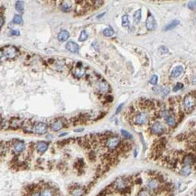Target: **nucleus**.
I'll use <instances>...</instances> for the list:
<instances>
[{
    "instance_id": "f257e3e1",
    "label": "nucleus",
    "mask_w": 196,
    "mask_h": 196,
    "mask_svg": "<svg viewBox=\"0 0 196 196\" xmlns=\"http://www.w3.org/2000/svg\"><path fill=\"white\" fill-rule=\"evenodd\" d=\"M184 105H185V108L186 109V110L191 111L196 105L195 97L193 94L186 95L185 97V100H184Z\"/></svg>"
},
{
    "instance_id": "f03ea898",
    "label": "nucleus",
    "mask_w": 196,
    "mask_h": 196,
    "mask_svg": "<svg viewBox=\"0 0 196 196\" xmlns=\"http://www.w3.org/2000/svg\"><path fill=\"white\" fill-rule=\"evenodd\" d=\"M148 121V114L147 112H139L134 119V122L137 125H144Z\"/></svg>"
},
{
    "instance_id": "7ed1b4c3",
    "label": "nucleus",
    "mask_w": 196,
    "mask_h": 196,
    "mask_svg": "<svg viewBox=\"0 0 196 196\" xmlns=\"http://www.w3.org/2000/svg\"><path fill=\"white\" fill-rule=\"evenodd\" d=\"M150 130L155 135H162L165 132V127L163 126V124L161 122L156 121L151 126Z\"/></svg>"
},
{
    "instance_id": "20e7f679",
    "label": "nucleus",
    "mask_w": 196,
    "mask_h": 196,
    "mask_svg": "<svg viewBox=\"0 0 196 196\" xmlns=\"http://www.w3.org/2000/svg\"><path fill=\"white\" fill-rule=\"evenodd\" d=\"M120 144V139L118 138V137H112L110 138H109L107 140V147L109 149V150H114L116 149L119 145Z\"/></svg>"
},
{
    "instance_id": "39448f33",
    "label": "nucleus",
    "mask_w": 196,
    "mask_h": 196,
    "mask_svg": "<svg viewBox=\"0 0 196 196\" xmlns=\"http://www.w3.org/2000/svg\"><path fill=\"white\" fill-rule=\"evenodd\" d=\"M1 52L6 58H14L17 55V51L14 47H6L5 49H2Z\"/></svg>"
},
{
    "instance_id": "423d86ee",
    "label": "nucleus",
    "mask_w": 196,
    "mask_h": 196,
    "mask_svg": "<svg viewBox=\"0 0 196 196\" xmlns=\"http://www.w3.org/2000/svg\"><path fill=\"white\" fill-rule=\"evenodd\" d=\"M48 130V126L47 124L43 123V122H40L38 124H36V126L34 127V132L38 135H43L45 134Z\"/></svg>"
},
{
    "instance_id": "0eeeda50",
    "label": "nucleus",
    "mask_w": 196,
    "mask_h": 196,
    "mask_svg": "<svg viewBox=\"0 0 196 196\" xmlns=\"http://www.w3.org/2000/svg\"><path fill=\"white\" fill-rule=\"evenodd\" d=\"M147 186L148 190L155 191V190H156V189L159 188L160 183H159V181H158L156 178H152V179H149V180L147 181Z\"/></svg>"
},
{
    "instance_id": "6e6552de",
    "label": "nucleus",
    "mask_w": 196,
    "mask_h": 196,
    "mask_svg": "<svg viewBox=\"0 0 196 196\" xmlns=\"http://www.w3.org/2000/svg\"><path fill=\"white\" fill-rule=\"evenodd\" d=\"M146 25H147V28L150 31L154 30L156 27V20L154 18V16L152 14H149L147 19V22H146Z\"/></svg>"
},
{
    "instance_id": "1a4fd4ad",
    "label": "nucleus",
    "mask_w": 196,
    "mask_h": 196,
    "mask_svg": "<svg viewBox=\"0 0 196 196\" xmlns=\"http://www.w3.org/2000/svg\"><path fill=\"white\" fill-rule=\"evenodd\" d=\"M72 74H73V76L76 77V78H81V77H83L84 74H85V69H84L83 67H81V64H80L79 66L75 67V68L72 70Z\"/></svg>"
},
{
    "instance_id": "9d476101",
    "label": "nucleus",
    "mask_w": 196,
    "mask_h": 196,
    "mask_svg": "<svg viewBox=\"0 0 196 196\" xmlns=\"http://www.w3.org/2000/svg\"><path fill=\"white\" fill-rule=\"evenodd\" d=\"M25 149V144L23 141H17L14 145V152L15 154H21Z\"/></svg>"
},
{
    "instance_id": "9b49d317",
    "label": "nucleus",
    "mask_w": 196,
    "mask_h": 196,
    "mask_svg": "<svg viewBox=\"0 0 196 196\" xmlns=\"http://www.w3.org/2000/svg\"><path fill=\"white\" fill-rule=\"evenodd\" d=\"M97 87H98V90L102 93H107L109 91V84H108V82L106 81H99Z\"/></svg>"
},
{
    "instance_id": "f8f14e48",
    "label": "nucleus",
    "mask_w": 196,
    "mask_h": 196,
    "mask_svg": "<svg viewBox=\"0 0 196 196\" xmlns=\"http://www.w3.org/2000/svg\"><path fill=\"white\" fill-rule=\"evenodd\" d=\"M48 147H49V144L46 142H43V141L38 142L36 145V150L40 154H43L48 149Z\"/></svg>"
},
{
    "instance_id": "ddd939ff",
    "label": "nucleus",
    "mask_w": 196,
    "mask_h": 196,
    "mask_svg": "<svg viewBox=\"0 0 196 196\" xmlns=\"http://www.w3.org/2000/svg\"><path fill=\"white\" fill-rule=\"evenodd\" d=\"M65 47H66V49H67L68 51H70V52H78L79 50H80L79 45H78L76 43L71 42V41L68 42V43H66V46H65Z\"/></svg>"
},
{
    "instance_id": "4468645a",
    "label": "nucleus",
    "mask_w": 196,
    "mask_h": 196,
    "mask_svg": "<svg viewBox=\"0 0 196 196\" xmlns=\"http://www.w3.org/2000/svg\"><path fill=\"white\" fill-rule=\"evenodd\" d=\"M195 162V157L193 155H187L184 157L183 159V164L184 166H192Z\"/></svg>"
},
{
    "instance_id": "2eb2a0df",
    "label": "nucleus",
    "mask_w": 196,
    "mask_h": 196,
    "mask_svg": "<svg viewBox=\"0 0 196 196\" xmlns=\"http://www.w3.org/2000/svg\"><path fill=\"white\" fill-rule=\"evenodd\" d=\"M63 126H64V121L62 119H58V120H56L55 122L52 123L51 128H52V131H59L63 128Z\"/></svg>"
},
{
    "instance_id": "dca6fc26",
    "label": "nucleus",
    "mask_w": 196,
    "mask_h": 196,
    "mask_svg": "<svg viewBox=\"0 0 196 196\" xmlns=\"http://www.w3.org/2000/svg\"><path fill=\"white\" fill-rule=\"evenodd\" d=\"M115 187L119 190H124L127 187V181L123 178H118L115 182Z\"/></svg>"
},
{
    "instance_id": "f3484780",
    "label": "nucleus",
    "mask_w": 196,
    "mask_h": 196,
    "mask_svg": "<svg viewBox=\"0 0 196 196\" xmlns=\"http://www.w3.org/2000/svg\"><path fill=\"white\" fill-rule=\"evenodd\" d=\"M183 72H184V68H183L182 66H177V67H175V68L173 70V71L171 72V77H172V78H177V77H179Z\"/></svg>"
},
{
    "instance_id": "a211bd4d",
    "label": "nucleus",
    "mask_w": 196,
    "mask_h": 196,
    "mask_svg": "<svg viewBox=\"0 0 196 196\" xmlns=\"http://www.w3.org/2000/svg\"><path fill=\"white\" fill-rule=\"evenodd\" d=\"M69 36H70L69 32L66 31V30H62L58 34V39H59L60 42H65V41H67L69 39Z\"/></svg>"
},
{
    "instance_id": "6ab92c4d",
    "label": "nucleus",
    "mask_w": 196,
    "mask_h": 196,
    "mask_svg": "<svg viewBox=\"0 0 196 196\" xmlns=\"http://www.w3.org/2000/svg\"><path fill=\"white\" fill-rule=\"evenodd\" d=\"M180 175H183V176H188L191 173H192V166H184L180 171H179Z\"/></svg>"
},
{
    "instance_id": "aec40b11",
    "label": "nucleus",
    "mask_w": 196,
    "mask_h": 196,
    "mask_svg": "<svg viewBox=\"0 0 196 196\" xmlns=\"http://www.w3.org/2000/svg\"><path fill=\"white\" fill-rule=\"evenodd\" d=\"M71 7V1H63L62 3V10L63 12H68Z\"/></svg>"
},
{
    "instance_id": "412c9836",
    "label": "nucleus",
    "mask_w": 196,
    "mask_h": 196,
    "mask_svg": "<svg viewBox=\"0 0 196 196\" xmlns=\"http://www.w3.org/2000/svg\"><path fill=\"white\" fill-rule=\"evenodd\" d=\"M166 124H167L169 127H171V128H173V127H175V126L176 125V120H175V117H173L172 115L169 116L167 119H166Z\"/></svg>"
},
{
    "instance_id": "4be33fe9",
    "label": "nucleus",
    "mask_w": 196,
    "mask_h": 196,
    "mask_svg": "<svg viewBox=\"0 0 196 196\" xmlns=\"http://www.w3.org/2000/svg\"><path fill=\"white\" fill-rule=\"evenodd\" d=\"M180 24V21L179 20H174L172 23H170L169 24H167L165 28V31H168V30H171L173 28H175V26H177L178 24Z\"/></svg>"
},
{
    "instance_id": "5701e85b",
    "label": "nucleus",
    "mask_w": 196,
    "mask_h": 196,
    "mask_svg": "<svg viewBox=\"0 0 196 196\" xmlns=\"http://www.w3.org/2000/svg\"><path fill=\"white\" fill-rule=\"evenodd\" d=\"M102 33H103V34H104L105 36L109 37V36H112V35L115 33V31H114L111 27H108V28L104 29Z\"/></svg>"
},
{
    "instance_id": "b1692460",
    "label": "nucleus",
    "mask_w": 196,
    "mask_h": 196,
    "mask_svg": "<svg viewBox=\"0 0 196 196\" xmlns=\"http://www.w3.org/2000/svg\"><path fill=\"white\" fill-rule=\"evenodd\" d=\"M121 22H122V26L124 27H128L129 25V19H128V14H124L121 18Z\"/></svg>"
},
{
    "instance_id": "393cba45",
    "label": "nucleus",
    "mask_w": 196,
    "mask_h": 196,
    "mask_svg": "<svg viewBox=\"0 0 196 196\" xmlns=\"http://www.w3.org/2000/svg\"><path fill=\"white\" fill-rule=\"evenodd\" d=\"M15 9L18 12L23 13V11H24V2L23 1H17L15 3Z\"/></svg>"
},
{
    "instance_id": "a878e982",
    "label": "nucleus",
    "mask_w": 196,
    "mask_h": 196,
    "mask_svg": "<svg viewBox=\"0 0 196 196\" xmlns=\"http://www.w3.org/2000/svg\"><path fill=\"white\" fill-rule=\"evenodd\" d=\"M13 23L16 24H23V17L21 14H15L14 19H13Z\"/></svg>"
},
{
    "instance_id": "bb28decb",
    "label": "nucleus",
    "mask_w": 196,
    "mask_h": 196,
    "mask_svg": "<svg viewBox=\"0 0 196 196\" xmlns=\"http://www.w3.org/2000/svg\"><path fill=\"white\" fill-rule=\"evenodd\" d=\"M140 19H141V10L138 9V10H137V11L135 12V14H134V21H135L136 23H138V22L140 21Z\"/></svg>"
},
{
    "instance_id": "cd10ccee",
    "label": "nucleus",
    "mask_w": 196,
    "mask_h": 196,
    "mask_svg": "<svg viewBox=\"0 0 196 196\" xmlns=\"http://www.w3.org/2000/svg\"><path fill=\"white\" fill-rule=\"evenodd\" d=\"M138 196H152V194H151L150 190H148V189H143V190H141L138 194Z\"/></svg>"
},
{
    "instance_id": "c85d7f7f",
    "label": "nucleus",
    "mask_w": 196,
    "mask_h": 196,
    "mask_svg": "<svg viewBox=\"0 0 196 196\" xmlns=\"http://www.w3.org/2000/svg\"><path fill=\"white\" fill-rule=\"evenodd\" d=\"M87 38H88V33H87V32H86L85 30L81 31V35H80V37H79V41H80V42H84V41L87 40Z\"/></svg>"
},
{
    "instance_id": "c756f323",
    "label": "nucleus",
    "mask_w": 196,
    "mask_h": 196,
    "mask_svg": "<svg viewBox=\"0 0 196 196\" xmlns=\"http://www.w3.org/2000/svg\"><path fill=\"white\" fill-rule=\"evenodd\" d=\"M42 196H53V194H52V191L51 189H44L42 193H41Z\"/></svg>"
},
{
    "instance_id": "7c9ffc66",
    "label": "nucleus",
    "mask_w": 196,
    "mask_h": 196,
    "mask_svg": "<svg viewBox=\"0 0 196 196\" xmlns=\"http://www.w3.org/2000/svg\"><path fill=\"white\" fill-rule=\"evenodd\" d=\"M71 194H72V196H81L83 194V190H82V189H80V188L75 189V190L71 193Z\"/></svg>"
},
{
    "instance_id": "2f4dec72",
    "label": "nucleus",
    "mask_w": 196,
    "mask_h": 196,
    "mask_svg": "<svg viewBox=\"0 0 196 196\" xmlns=\"http://www.w3.org/2000/svg\"><path fill=\"white\" fill-rule=\"evenodd\" d=\"M157 81H158V77H157V75H153L152 77H151V79H150V81H149V83L150 84H152V85H156L157 84Z\"/></svg>"
},
{
    "instance_id": "473e14b6",
    "label": "nucleus",
    "mask_w": 196,
    "mask_h": 196,
    "mask_svg": "<svg viewBox=\"0 0 196 196\" xmlns=\"http://www.w3.org/2000/svg\"><path fill=\"white\" fill-rule=\"evenodd\" d=\"M188 7L191 9V10H196V0H194V1H190L188 2Z\"/></svg>"
},
{
    "instance_id": "72a5a7b5",
    "label": "nucleus",
    "mask_w": 196,
    "mask_h": 196,
    "mask_svg": "<svg viewBox=\"0 0 196 196\" xmlns=\"http://www.w3.org/2000/svg\"><path fill=\"white\" fill-rule=\"evenodd\" d=\"M121 135H122L124 138H132L131 134H130L129 132L126 131L125 129H122V130H121Z\"/></svg>"
},
{
    "instance_id": "f704fd0d",
    "label": "nucleus",
    "mask_w": 196,
    "mask_h": 196,
    "mask_svg": "<svg viewBox=\"0 0 196 196\" xmlns=\"http://www.w3.org/2000/svg\"><path fill=\"white\" fill-rule=\"evenodd\" d=\"M162 92H163V95L164 96H166V95H167L169 92H170V89L166 86H165V87H162Z\"/></svg>"
},
{
    "instance_id": "c9c22d12",
    "label": "nucleus",
    "mask_w": 196,
    "mask_h": 196,
    "mask_svg": "<svg viewBox=\"0 0 196 196\" xmlns=\"http://www.w3.org/2000/svg\"><path fill=\"white\" fill-rule=\"evenodd\" d=\"M183 87H184V85H183L182 83H177V84L174 87V91H177V90L183 89Z\"/></svg>"
},
{
    "instance_id": "e433bc0d",
    "label": "nucleus",
    "mask_w": 196,
    "mask_h": 196,
    "mask_svg": "<svg viewBox=\"0 0 196 196\" xmlns=\"http://www.w3.org/2000/svg\"><path fill=\"white\" fill-rule=\"evenodd\" d=\"M153 90H154L155 93L158 94V93H160L162 91V87H160V86H155L154 89H153Z\"/></svg>"
},
{
    "instance_id": "4c0bfd02",
    "label": "nucleus",
    "mask_w": 196,
    "mask_h": 196,
    "mask_svg": "<svg viewBox=\"0 0 196 196\" xmlns=\"http://www.w3.org/2000/svg\"><path fill=\"white\" fill-rule=\"evenodd\" d=\"M4 21H5V19H4V15L1 14V16H0V26H1V27L4 25Z\"/></svg>"
},
{
    "instance_id": "58836bf2",
    "label": "nucleus",
    "mask_w": 196,
    "mask_h": 196,
    "mask_svg": "<svg viewBox=\"0 0 196 196\" xmlns=\"http://www.w3.org/2000/svg\"><path fill=\"white\" fill-rule=\"evenodd\" d=\"M11 33H12L13 35H19V34H20V32L17 31V30H12V31H11Z\"/></svg>"
},
{
    "instance_id": "ea45409f",
    "label": "nucleus",
    "mask_w": 196,
    "mask_h": 196,
    "mask_svg": "<svg viewBox=\"0 0 196 196\" xmlns=\"http://www.w3.org/2000/svg\"><path fill=\"white\" fill-rule=\"evenodd\" d=\"M122 106H123V103L119 105V107L118 108V109H117V111H116V113H119V110L121 109V108H122Z\"/></svg>"
},
{
    "instance_id": "a19ab883",
    "label": "nucleus",
    "mask_w": 196,
    "mask_h": 196,
    "mask_svg": "<svg viewBox=\"0 0 196 196\" xmlns=\"http://www.w3.org/2000/svg\"><path fill=\"white\" fill-rule=\"evenodd\" d=\"M31 196H42V194L40 193H38V192H36V193H33Z\"/></svg>"
},
{
    "instance_id": "79ce46f5",
    "label": "nucleus",
    "mask_w": 196,
    "mask_h": 196,
    "mask_svg": "<svg viewBox=\"0 0 196 196\" xmlns=\"http://www.w3.org/2000/svg\"><path fill=\"white\" fill-rule=\"evenodd\" d=\"M66 134H67V133H62V134H61V135H60L59 137H62V136H65Z\"/></svg>"
},
{
    "instance_id": "37998d69",
    "label": "nucleus",
    "mask_w": 196,
    "mask_h": 196,
    "mask_svg": "<svg viewBox=\"0 0 196 196\" xmlns=\"http://www.w3.org/2000/svg\"><path fill=\"white\" fill-rule=\"evenodd\" d=\"M194 196H196V191H195V193H194Z\"/></svg>"
}]
</instances>
